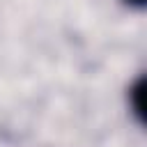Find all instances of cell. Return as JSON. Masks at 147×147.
Wrapping results in <instances>:
<instances>
[{"label": "cell", "instance_id": "obj_1", "mask_svg": "<svg viewBox=\"0 0 147 147\" xmlns=\"http://www.w3.org/2000/svg\"><path fill=\"white\" fill-rule=\"evenodd\" d=\"M140 96H142V83H138V85H136V90H133V99H136V113H142Z\"/></svg>", "mask_w": 147, "mask_h": 147}, {"label": "cell", "instance_id": "obj_2", "mask_svg": "<svg viewBox=\"0 0 147 147\" xmlns=\"http://www.w3.org/2000/svg\"><path fill=\"white\" fill-rule=\"evenodd\" d=\"M129 2H133V5H142V0H129Z\"/></svg>", "mask_w": 147, "mask_h": 147}]
</instances>
